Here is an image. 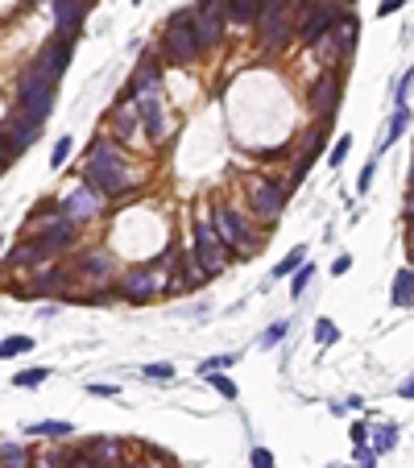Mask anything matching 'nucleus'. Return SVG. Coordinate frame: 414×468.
Segmentation results:
<instances>
[{
  "label": "nucleus",
  "mask_w": 414,
  "mask_h": 468,
  "mask_svg": "<svg viewBox=\"0 0 414 468\" xmlns=\"http://www.w3.org/2000/svg\"><path fill=\"white\" fill-rule=\"evenodd\" d=\"M83 174H87V187H95L104 199H116V195H124V191H129V166H124V158H120L116 141H108V137L91 141Z\"/></svg>",
  "instance_id": "f257e3e1"
},
{
  "label": "nucleus",
  "mask_w": 414,
  "mask_h": 468,
  "mask_svg": "<svg viewBox=\"0 0 414 468\" xmlns=\"http://www.w3.org/2000/svg\"><path fill=\"white\" fill-rule=\"evenodd\" d=\"M162 54L170 58V62H178V66H191L199 54H203V46H199V37H195V12L187 8V12H174L170 21H166V29H162Z\"/></svg>",
  "instance_id": "f03ea898"
},
{
  "label": "nucleus",
  "mask_w": 414,
  "mask_h": 468,
  "mask_svg": "<svg viewBox=\"0 0 414 468\" xmlns=\"http://www.w3.org/2000/svg\"><path fill=\"white\" fill-rule=\"evenodd\" d=\"M294 8H299V0H261V8H257L261 46L282 50L294 37Z\"/></svg>",
  "instance_id": "7ed1b4c3"
},
{
  "label": "nucleus",
  "mask_w": 414,
  "mask_h": 468,
  "mask_svg": "<svg viewBox=\"0 0 414 468\" xmlns=\"http://www.w3.org/2000/svg\"><path fill=\"white\" fill-rule=\"evenodd\" d=\"M207 224H211V232L220 236V245H224V249H232L236 257H249V253L257 249L253 228H249V224H245V220L228 207V203H220V199H216V203H211V220H207Z\"/></svg>",
  "instance_id": "20e7f679"
},
{
  "label": "nucleus",
  "mask_w": 414,
  "mask_h": 468,
  "mask_svg": "<svg viewBox=\"0 0 414 468\" xmlns=\"http://www.w3.org/2000/svg\"><path fill=\"white\" fill-rule=\"evenodd\" d=\"M12 112L25 116V120H33V124H41V120L54 112V83H46V79H37L33 71H25L21 83H17V108H12Z\"/></svg>",
  "instance_id": "39448f33"
},
{
  "label": "nucleus",
  "mask_w": 414,
  "mask_h": 468,
  "mask_svg": "<svg viewBox=\"0 0 414 468\" xmlns=\"http://www.w3.org/2000/svg\"><path fill=\"white\" fill-rule=\"evenodd\" d=\"M357 33H361V25H357V17L352 12H340L336 17V25L315 41V54L328 62V66H336V62H344L352 50H357Z\"/></svg>",
  "instance_id": "423d86ee"
},
{
  "label": "nucleus",
  "mask_w": 414,
  "mask_h": 468,
  "mask_svg": "<svg viewBox=\"0 0 414 468\" xmlns=\"http://www.w3.org/2000/svg\"><path fill=\"white\" fill-rule=\"evenodd\" d=\"M70 54H75V33H54L41 50H37V58H33V75L37 79H46V83H54L58 87V79L66 75V66H70Z\"/></svg>",
  "instance_id": "0eeeda50"
},
{
  "label": "nucleus",
  "mask_w": 414,
  "mask_h": 468,
  "mask_svg": "<svg viewBox=\"0 0 414 468\" xmlns=\"http://www.w3.org/2000/svg\"><path fill=\"white\" fill-rule=\"evenodd\" d=\"M191 261H195V270L207 274V278H216V274L224 270V261H228V249L220 245V236L211 232L207 220L195 224V236H191Z\"/></svg>",
  "instance_id": "6e6552de"
},
{
  "label": "nucleus",
  "mask_w": 414,
  "mask_h": 468,
  "mask_svg": "<svg viewBox=\"0 0 414 468\" xmlns=\"http://www.w3.org/2000/svg\"><path fill=\"white\" fill-rule=\"evenodd\" d=\"M336 17H340V8H336L332 0H311V4H307V17H303L299 29H294V37H299L303 46H315V41L336 25Z\"/></svg>",
  "instance_id": "1a4fd4ad"
},
{
  "label": "nucleus",
  "mask_w": 414,
  "mask_h": 468,
  "mask_svg": "<svg viewBox=\"0 0 414 468\" xmlns=\"http://www.w3.org/2000/svg\"><path fill=\"white\" fill-rule=\"evenodd\" d=\"M249 203H253V212H257L261 220H278L282 207H286V191H282L274 178L253 174V178H249Z\"/></svg>",
  "instance_id": "9d476101"
},
{
  "label": "nucleus",
  "mask_w": 414,
  "mask_h": 468,
  "mask_svg": "<svg viewBox=\"0 0 414 468\" xmlns=\"http://www.w3.org/2000/svg\"><path fill=\"white\" fill-rule=\"evenodd\" d=\"M100 207H104V195L95 191V187H75L70 195H62V203H58V212L66 216V220H75V224H83V220H91V216H100Z\"/></svg>",
  "instance_id": "9b49d317"
},
{
  "label": "nucleus",
  "mask_w": 414,
  "mask_h": 468,
  "mask_svg": "<svg viewBox=\"0 0 414 468\" xmlns=\"http://www.w3.org/2000/svg\"><path fill=\"white\" fill-rule=\"evenodd\" d=\"M162 270H133V274H124L120 278V286H116V294L120 299H129V303H149L158 290H162V278H158Z\"/></svg>",
  "instance_id": "f8f14e48"
},
{
  "label": "nucleus",
  "mask_w": 414,
  "mask_h": 468,
  "mask_svg": "<svg viewBox=\"0 0 414 468\" xmlns=\"http://www.w3.org/2000/svg\"><path fill=\"white\" fill-rule=\"evenodd\" d=\"M336 104H340V75L336 71H323L311 87V112L319 120H336Z\"/></svg>",
  "instance_id": "ddd939ff"
},
{
  "label": "nucleus",
  "mask_w": 414,
  "mask_h": 468,
  "mask_svg": "<svg viewBox=\"0 0 414 468\" xmlns=\"http://www.w3.org/2000/svg\"><path fill=\"white\" fill-rule=\"evenodd\" d=\"M137 120L145 124V133L153 141H166V100L158 91H141L137 100Z\"/></svg>",
  "instance_id": "4468645a"
},
{
  "label": "nucleus",
  "mask_w": 414,
  "mask_h": 468,
  "mask_svg": "<svg viewBox=\"0 0 414 468\" xmlns=\"http://www.w3.org/2000/svg\"><path fill=\"white\" fill-rule=\"evenodd\" d=\"M328 129H332V120H319V124L307 133V141H303V158L294 162V170H290V182H303V178L311 174L315 158H319V153H323V145H328Z\"/></svg>",
  "instance_id": "2eb2a0df"
},
{
  "label": "nucleus",
  "mask_w": 414,
  "mask_h": 468,
  "mask_svg": "<svg viewBox=\"0 0 414 468\" xmlns=\"http://www.w3.org/2000/svg\"><path fill=\"white\" fill-rule=\"evenodd\" d=\"M37 133H41V124H33V120H25V116H8V124H4V137H8V145H12V153L21 158L33 141H37Z\"/></svg>",
  "instance_id": "dca6fc26"
},
{
  "label": "nucleus",
  "mask_w": 414,
  "mask_h": 468,
  "mask_svg": "<svg viewBox=\"0 0 414 468\" xmlns=\"http://www.w3.org/2000/svg\"><path fill=\"white\" fill-rule=\"evenodd\" d=\"M87 17V0H54V33H79Z\"/></svg>",
  "instance_id": "f3484780"
},
{
  "label": "nucleus",
  "mask_w": 414,
  "mask_h": 468,
  "mask_svg": "<svg viewBox=\"0 0 414 468\" xmlns=\"http://www.w3.org/2000/svg\"><path fill=\"white\" fill-rule=\"evenodd\" d=\"M75 274L87 278V282H108L112 278V257L108 253H83L75 261Z\"/></svg>",
  "instance_id": "a211bd4d"
},
{
  "label": "nucleus",
  "mask_w": 414,
  "mask_h": 468,
  "mask_svg": "<svg viewBox=\"0 0 414 468\" xmlns=\"http://www.w3.org/2000/svg\"><path fill=\"white\" fill-rule=\"evenodd\" d=\"M158 79H162V66H158V58L153 54H145L141 62H137V75H133V95H141V91H153L158 87Z\"/></svg>",
  "instance_id": "6ab92c4d"
},
{
  "label": "nucleus",
  "mask_w": 414,
  "mask_h": 468,
  "mask_svg": "<svg viewBox=\"0 0 414 468\" xmlns=\"http://www.w3.org/2000/svg\"><path fill=\"white\" fill-rule=\"evenodd\" d=\"M66 282H70L66 270H37V274L29 278V290H33V294H58V290H66Z\"/></svg>",
  "instance_id": "aec40b11"
},
{
  "label": "nucleus",
  "mask_w": 414,
  "mask_h": 468,
  "mask_svg": "<svg viewBox=\"0 0 414 468\" xmlns=\"http://www.w3.org/2000/svg\"><path fill=\"white\" fill-rule=\"evenodd\" d=\"M390 303L394 307H414V270L411 265H402L398 274H394V286H390Z\"/></svg>",
  "instance_id": "412c9836"
},
{
  "label": "nucleus",
  "mask_w": 414,
  "mask_h": 468,
  "mask_svg": "<svg viewBox=\"0 0 414 468\" xmlns=\"http://www.w3.org/2000/svg\"><path fill=\"white\" fill-rule=\"evenodd\" d=\"M133 129H137V112L129 104H120L112 112V141H133Z\"/></svg>",
  "instance_id": "4be33fe9"
},
{
  "label": "nucleus",
  "mask_w": 414,
  "mask_h": 468,
  "mask_svg": "<svg viewBox=\"0 0 414 468\" xmlns=\"http://www.w3.org/2000/svg\"><path fill=\"white\" fill-rule=\"evenodd\" d=\"M25 436H46V440H70V436H75V427H70V423H62V419H46V423H29V427H25Z\"/></svg>",
  "instance_id": "5701e85b"
},
{
  "label": "nucleus",
  "mask_w": 414,
  "mask_h": 468,
  "mask_svg": "<svg viewBox=\"0 0 414 468\" xmlns=\"http://www.w3.org/2000/svg\"><path fill=\"white\" fill-rule=\"evenodd\" d=\"M257 8H261V0H232V4H224V17L232 25H253L257 21Z\"/></svg>",
  "instance_id": "b1692460"
},
{
  "label": "nucleus",
  "mask_w": 414,
  "mask_h": 468,
  "mask_svg": "<svg viewBox=\"0 0 414 468\" xmlns=\"http://www.w3.org/2000/svg\"><path fill=\"white\" fill-rule=\"evenodd\" d=\"M369 440H373V452H394L398 448V440H402V427H377V431H369Z\"/></svg>",
  "instance_id": "393cba45"
},
{
  "label": "nucleus",
  "mask_w": 414,
  "mask_h": 468,
  "mask_svg": "<svg viewBox=\"0 0 414 468\" xmlns=\"http://www.w3.org/2000/svg\"><path fill=\"white\" fill-rule=\"evenodd\" d=\"M406 120H411V108H394V116H390V129H386V137H382V149H390L402 133H406Z\"/></svg>",
  "instance_id": "a878e982"
},
{
  "label": "nucleus",
  "mask_w": 414,
  "mask_h": 468,
  "mask_svg": "<svg viewBox=\"0 0 414 468\" xmlns=\"http://www.w3.org/2000/svg\"><path fill=\"white\" fill-rule=\"evenodd\" d=\"M303 261H307V249L299 245V249H290V253H286V257H282V261H278V265L270 270V274H274V278H290V274H294V270H299Z\"/></svg>",
  "instance_id": "bb28decb"
},
{
  "label": "nucleus",
  "mask_w": 414,
  "mask_h": 468,
  "mask_svg": "<svg viewBox=\"0 0 414 468\" xmlns=\"http://www.w3.org/2000/svg\"><path fill=\"white\" fill-rule=\"evenodd\" d=\"M29 348H33V336H8V340H0V361L21 357V353H29Z\"/></svg>",
  "instance_id": "cd10ccee"
},
{
  "label": "nucleus",
  "mask_w": 414,
  "mask_h": 468,
  "mask_svg": "<svg viewBox=\"0 0 414 468\" xmlns=\"http://www.w3.org/2000/svg\"><path fill=\"white\" fill-rule=\"evenodd\" d=\"M311 278H315V265H307V261H303V265H299V270L290 274V294L299 299V294H303V290L311 286Z\"/></svg>",
  "instance_id": "c85d7f7f"
},
{
  "label": "nucleus",
  "mask_w": 414,
  "mask_h": 468,
  "mask_svg": "<svg viewBox=\"0 0 414 468\" xmlns=\"http://www.w3.org/2000/svg\"><path fill=\"white\" fill-rule=\"evenodd\" d=\"M0 468H25V448L21 444H0Z\"/></svg>",
  "instance_id": "c756f323"
},
{
  "label": "nucleus",
  "mask_w": 414,
  "mask_h": 468,
  "mask_svg": "<svg viewBox=\"0 0 414 468\" xmlns=\"http://www.w3.org/2000/svg\"><path fill=\"white\" fill-rule=\"evenodd\" d=\"M236 365V353H224V357H207V361H199V373L207 377V373H220V369H232Z\"/></svg>",
  "instance_id": "7c9ffc66"
},
{
  "label": "nucleus",
  "mask_w": 414,
  "mask_h": 468,
  "mask_svg": "<svg viewBox=\"0 0 414 468\" xmlns=\"http://www.w3.org/2000/svg\"><path fill=\"white\" fill-rule=\"evenodd\" d=\"M141 373H145L149 382H174V365H170V361H153V365H145Z\"/></svg>",
  "instance_id": "2f4dec72"
},
{
  "label": "nucleus",
  "mask_w": 414,
  "mask_h": 468,
  "mask_svg": "<svg viewBox=\"0 0 414 468\" xmlns=\"http://www.w3.org/2000/svg\"><path fill=\"white\" fill-rule=\"evenodd\" d=\"M50 377V369H21L17 377H12V386H21V390H29V386H41Z\"/></svg>",
  "instance_id": "473e14b6"
},
{
  "label": "nucleus",
  "mask_w": 414,
  "mask_h": 468,
  "mask_svg": "<svg viewBox=\"0 0 414 468\" xmlns=\"http://www.w3.org/2000/svg\"><path fill=\"white\" fill-rule=\"evenodd\" d=\"M286 328H290L286 319L270 324V328H265V336H261V348H278V344H282V336H286Z\"/></svg>",
  "instance_id": "72a5a7b5"
},
{
  "label": "nucleus",
  "mask_w": 414,
  "mask_h": 468,
  "mask_svg": "<svg viewBox=\"0 0 414 468\" xmlns=\"http://www.w3.org/2000/svg\"><path fill=\"white\" fill-rule=\"evenodd\" d=\"M207 382H211V390H216V394H224V398H232V402H236V382H232V377H224V373H207Z\"/></svg>",
  "instance_id": "f704fd0d"
},
{
  "label": "nucleus",
  "mask_w": 414,
  "mask_h": 468,
  "mask_svg": "<svg viewBox=\"0 0 414 468\" xmlns=\"http://www.w3.org/2000/svg\"><path fill=\"white\" fill-rule=\"evenodd\" d=\"M66 158H70V137H58V141H54V149H50V170H58Z\"/></svg>",
  "instance_id": "c9c22d12"
},
{
  "label": "nucleus",
  "mask_w": 414,
  "mask_h": 468,
  "mask_svg": "<svg viewBox=\"0 0 414 468\" xmlns=\"http://www.w3.org/2000/svg\"><path fill=\"white\" fill-rule=\"evenodd\" d=\"M315 340H319V344H336V340H340V328H336L332 319H319V324H315Z\"/></svg>",
  "instance_id": "e433bc0d"
},
{
  "label": "nucleus",
  "mask_w": 414,
  "mask_h": 468,
  "mask_svg": "<svg viewBox=\"0 0 414 468\" xmlns=\"http://www.w3.org/2000/svg\"><path fill=\"white\" fill-rule=\"evenodd\" d=\"M411 83H414V71H402V79H398V95H394L398 108H411Z\"/></svg>",
  "instance_id": "4c0bfd02"
},
{
  "label": "nucleus",
  "mask_w": 414,
  "mask_h": 468,
  "mask_svg": "<svg viewBox=\"0 0 414 468\" xmlns=\"http://www.w3.org/2000/svg\"><path fill=\"white\" fill-rule=\"evenodd\" d=\"M12 162H17V153H12V145H8V137H4V124H0V174H4Z\"/></svg>",
  "instance_id": "58836bf2"
},
{
  "label": "nucleus",
  "mask_w": 414,
  "mask_h": 468,
  "mask_svg": "<svg viewBox=\"0 0 414 468\" xmlns=\"http://www.w3.org/2000/svg\"><path fill=\"white\" fill-rule=\"evenodd\" d=\"M348 149H352V137H340V141H336V149H332V166H340V162L348 158Z\"/></svg>",
  "instance_id": "ea45409f"
},
{
  "label": "nucleus",
  "mask_w": 414,
  "mask_h": 468,
  "mask_svg": "<svg viewBox=\"0 0 414 468\" xmlns=\"http://www.w3.org/2000/svg\"><path fill=\"white\" fill-rule=\"evenodd\" d=\"M87 394H91V398H116L120 390H116V386H100V382H91V386H87Z\"/></svg>",
  "instance_id": "a19ab883"
},
{
  "label": "nucleus",
  "mask_w": 414,
  "mask_h": 468,
  "mask_svg": "<svg viewBox=\"0 0 414 468\" xmlns=\"http://www.w3.org/2000/svg\"><path fill=\"white\" fill-rule=\"evenodd\" d=\"M373 170H377V166H373V162H369V166H365V170H361V178H357V191H361V195H365V191H369V187H373Z\"/></svg>",
  "instance_id": "79ce46f5"
},
{
  "label": "nucleus",
  "mask_w": 414,
  "mask_h": 468,
  "mask_svg": "<svg viewBox=\"0 0 414 468\" xmlns=\"http://www.w3.org/2000/svg\"><path fill=\"white\" fill-rule=\"evenodd\" d=\"M253 468H274V456L265 448H253Z\"/></svg>",
  "instance_id": "37998d69"
},
{
  "label": "nucleus",
  "mask_w": 414,
  "mask_h": 468,
  "mask_svg": "<svg viewBox=\"0 0 414 468\" xmlns=\"http://www.w3.org/2000/svg\"><path fill=\"white\" fill-rule=\"evenodd\" d=\"M348 436H352V444H357V448H365V444H369V427H365V423H357Z\"/></svg>",
  "instance_id": "c03bdc74"
},
{
  "label": "nucleus",
  "mask_w": 414,
  "mask_h": 468,
  "mask_svg": "<svg viewBox=\"0 0 414 468\" xmlns=\"http://www.w3.org/2000/svg\"><path fill=\"white\" fill-rule=\"evenodd\" d=\"M348 270H352V257H348V253H344V257H336V265H332V274L340 278V274H348Z\"/></svg>",
  "instance_id": "a18cd8bd"
},
{
  "label": "nucleus",
  "mask_w": 414,
  "mask_h": 468,
  "mask_svg": "<svg viewBox=\"0 0 414 468\" xmlns=\"http://www.w3.org/2000/svg\"><path fill=\"white\" fill-rule=\"evenodd\" d=\"M402 4H406V0H386V4H382V8H377V12H382V17H390V12H398V8H402Z\"/></svg>",
  "instance_id": "49530a36"
},
{
  "label": "nucleus",
  "mask_w": 414,
  "mask_h": 468,
  "mask_svg": "<svg viewBox=\"0 0 414 468\" xmlns=\"http://www.w3.org/2000/svg\"><path fill=\"white\" fill-rule=\"evenodd\" d=\"M133 4H141V0H133Z\"/></svg>",
  "instance_id": "de8ad7c7"
}]
</instances>
